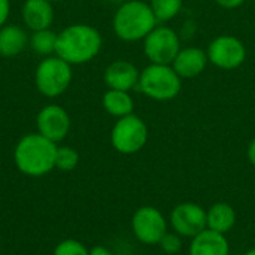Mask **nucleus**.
I'll use <instances>...</instances> for the list:
<instances>
[{
  "label": "nucleus",
  "mask_w": 255,
  "mask_h": 255,
  "mask_svg": "<svg viewBox=\"0 0 255 255\" xmlns=\"http://www.w3.org/2000/svg\"><path fill=\"white\" fill-rule=\"evenodd\" d=\"M103 45L100 31L90 24H70L57 36L55 55L70 66L85 64L94 60Z\"/></svg>",
  "instance_id": "1"
},
{
  "label": "nucleus",
  "mask_w": 255,
  "mask_h": 255,
  "mask_svg": "<svg viewBox=\"0 0 255 255\" xmlns=\"http://www.w3.org/2000/svg\"><path fill=\"white\" fill-rule=\"evenodd\" d=\"M58 145L39 133L22 136L15 149L13 161L16 169L25 176L40 178L55 169V155Z\"/></svg>",
  "instance_id": "2"
},
{
  "label": "nucleus",
  "mask_w": 255,
  "mask_h": 255,
  "mask_svg": "<svg viewBox=\"0 0 255 255\" xmlns=\"http://www.w3.org/2000/svg\"><path fill=\"white\" fill-rule=\"evenodd\" d=\"M157 24L158 21L149 3L143 0H127L121 3L112 18L114 33L124 42L143 40Z\"/></svg>",
  "instance_id": "3"
},
{
  "label": "nucleus",
  "mask_w": 255,
  "mask_h": 255,
  "mask_svg": "<svg viewBox=\"0 0 255 255\" xmlns=\"http://www.w3.org/2000/svg\"><path fill=\"white\" fill-rule=\"evenodd\" d=\"M137 88L152 100L169 102L181 93L182 78L175 72L172 64L151 63L140 70Z\"/></svg>",
  "instance_id": "4"
},
{
  "label": "nucleus",
  "mask_w": 255,
  "mask_h": 255,
  "mask_svg": "<svg viewBox=\"0 0 255 255\" xmlns=\"http://www.w3.org/2000/svg\"><path fill=\"white\" fill-rule=\"evenodd\" d=\"M72 66L58 55L45 57L34 70L36 88L48 99H55L64 94L72 84Z\"/></svg>",
  "instance_id": "5"
},
{
  "label": "nucleus",
  "mask_w": 255,
  "mask_h": 255,
  "mask_svg": "<svg viewBox=\"0 0 255 255\" xmlns=\"http://www.w3.org/2000/svg\"><path fill=\"white\" fill-rule=\"evenodd\" d=\"M148 142V126L145 121L130 114L118 118L111 131V143L115 151L124 155L139 152Z\"/></svg>",
  "instance_id": "6"
},
{
  "label": "nucleus",
  "mask_w": 255,
  "mask_h": 255,
  "mask_svg": "<svg viewBox=\"0 0 255 255\" xmlns=\"http://www.w3.org/2000/svg\"><path fill=\"white\" fill-rule=\"evenodd\" d=\"M179 51L181 39L172 27L157 25L143 39V52L151 63L172 64Z\"/></svg>",
  "instance_id": "7"
},
{
  "label": "nucleus",
  "mask_w": 255,
  "mask_h": 255,
  "mask_svg": "<svg viewBox=\"0 0 255 255\" xmlns=\"http://www.w3.org/2000/svg\"><path fill=\"white\" fill-rule=\"evenodd\" d=\"M131 230L134 238L143 245H158L169 232L164 215L154 206H142L133 214Z\"/></svg>",
  "instance_id": "8"
},
{
  "label": "nucleus",
  "mask_w": 255,
  "mask_h": 255,
  "mask_svg": "<svg viewBox=\"0 0 255 255\" xmlns=\"http://www.w3.org/2000/svg\"><path fill=\"white\" fill-rule=\"evenodd\" d=\"M206 54L209 63L214 66L224 70H232L244 64L247 58V48L239 37L232 34H221L209 43Z\"/></svg>",
  "instance_id": "9"
},
{
  "label": "nucleus",
  "mask_w": 255,
  "mask_h": 255,
  "mask_svg": "<svg viewBox=\"0 0 255 255\" xmlns=\"http://www.w3.org/2000/svg\"><path fill=\"white\" fill-rule=\"evenodd\" d=\"M169 221L172 230L181 238L193 239L194 236L208 229L206 211L200 205L191 202L179 203L178 206H175L170 212Z\"/></svg>",
  "instance_id": "10"
},
{
  "label": "nucleus",
  "mask_w": 255,
  "mask_h": 255,
  "mask_svg": "<svg viewBox=\"0 0 255 255\" xmlns=\"http://www.w3.org/2000/svg\"><path fill=\"white\" fill-rule=\"evenodd\" d=\"M70 126V115L60 105H46L36 117L37 133L54 143H60L67 137Z\"/></svg>",
  "instance_id": "11"
},
{
  "label": "nucleus",
  "mask_w": 255,
  "mask_h": 255,
  "mask_svg": "<svg viewBox=\"0 0 255 255\" xmlns=\"http://www.w3.org/2000/svg\"><path fill=\"white\" fill-rule=\"evenodd\" d=\"M139 75L140 70L131 61L117 60L105 69L103 79L109 90L130 91L137 87Z\"/></svg>",
  "instance_id": "12"
},
{
  "label": "nucleus",
  "mask_w": 255,
  "mask_h": 255,
  "mask_svg": "<svg viewBox=\"0 0 255 255\" xmlns=\"http://www.w3.org/2000/svg\"><path fill=\"white\" fill-rule=\"evenodd\" d=\"M208 63L209 58L205 49L197 46H187L181 48V51L172 63V67L182 79H191L202 75Z\"/></svg>",
  "instance_id": "13"
},
{
  "label": "nucleus",
  "mask_w": 255,
  "mask_h": 255,
  "mask_svg": "<svg viewBox=\"0 0 255 255\" xmlns=\"http://www.w3.org/2000/svg\"><path fill=\"white\" fill-rule=\"evenodd\" d=\"M21 18L31 31L51 28L54 22V7L49 0H24Z\"/></svg>",
  "instance_id": "14"
},
{
  "label": "nucleus",
  "mask_w": 255,
  "mask_h": 255,
  "mask_svg": "<svg viewBox=\"0 0 255 255\" xmlns=\"http://www.w3.org/2000/svg\"><path fill=\"white\" fill-rule=\"evenodd\" d=\"M188 255H230V245L226 235L206 229L191 239Z\"/></svg>",
  "instance_id": "15"
},
{
  "label": "nucleus",
  "mask_w": 255,
  "mask_h": 255,
  "mask_svg": "<svg viewBox=\"0 0 255 255\" xmlns=\"http://www.w3.org/2000/svg\"><path fill=\"white\" fill-rule=\"evenodd\" d=\"M28 45V34L15 24H4L0 27V55L12 58L19 55Z\"/></svg>",
  "instance_id": "16"
},
{
  "label": "nucleus",
  "mask_w": 255,
  "mask_h": 255,
  "mask_svg": "<svg viewBox=\"0 0 255 255\" xmlns=\"http://www.w3.org/2000/svg\"><path fill=\"white\" fill-rule=\"evenodd\" d=\"M208 229L221 235H227L236 224V212L232 205L220 202L206 211Z\"/></svg>",
  "instance_id": "17"
},
{
  "label": "nucleus",
  "mask_w": 255,
  "mask_h": 255,
  "mask_svg": "<svg viewBox=\"0 0 255 255\" xmlns=\"http://www.w3.org/2000/svg\"><path fill=\"white\" fill-rule=\"evenodd\" d=\"M102 105L105 111L115 117V118H123L130 114H133L134 109V102L133 97L130 96L128 91H121V90H109L103 94Z\"/></svg>",
  "instance_id": "18"
},
{
  "label": "nucleus",
  "mask_w": 255,
  "mask_h": 255,
  "mask_svg": "<svg viewBox=\"0 0 255 255\" xmlns=\"http://www.w3.org/2000/svg\"><path fill=\"white\" fill-rule=\"evenodd\" d=\"M57 36H58V33H55L51 28L31 31V34L28 36V45L36 54L49 57V55L55 54Z\"/></svg>",
  "instance_id": "19"
},
{
  "label": "nucleus",
  "mask_w": 255,
  "mask_h": 255,
  "mask_svg": "<svg viewBox=\"0 0 255 255\" xmlns=\"http://www.w3.org/2000/svg\"><path fill=\"white\" fill-rule=\"evenodd\" d=\"M184 0H151L149 6L158 22L172 21L181 12Z\"/></svg>",
  "instance_id": "20"
},
{
  "label": "nucleus",
  "mask_w": 255,
  "mask_h": 255,
  "mask_svg": "<svg viewBox=\"0 0 255 255\" xmlns=\"http://www.w3.org/2000/svg\"><path fill=\"white\" fill-rule=\"evenodd\" d=\"M79 164V154L70 146H58L55 155V169L61 172H70Z\"/></svg>",
  "instance_id": "21"
},
{
  "label": "nucleus",
  "mask_w": 255,
  "mask_h": 255,
  "mask_svg": "<svg viewBox=\"0 0 255 255\" xmlns=\"http://www.w3.org/2000/svg\"><path fill=\"white\" fill-rule=\"evenodd\" d=\"M52 255H90V250L76 239H64L54 248Z\"/></svg>",
  "instance_id": "22"
},
{
  "label": "nucleus",
  "mask_w": 255,
  "mask_h": 255,
  "mask_svg": "<svg viewBox=\"0 0 255 255\" xmlns=\"http://www.w3.org/2000/svg\"><path fill=\"white\" fill-rule=\"evenodd\" d=\"M160 248L169 255L178 254L181 250H182V238L178 235V233H172V232H167L163 239L160 241Z\"/></svg>",
  "instance_id": "23"
},
{
  "label": "nucleus",
  "mask_w": 255,
  "mask_h": 255,
  "mask_svg": "<svg viewBox=\"0 0 255 255\" xmlns=\"http://www.w3.org/2000/svg\"><path fill=\"white\" fill-rule=\"evenodd\" d=\"M10 15V0H0V27L7 24Z\"/></svg>",
  "instance_id": "24"
},
{
  "label": "nucleus",
  "mask_w": 255,
  "mask_h": 255,
  "mask_svg": "<svg viewBox=\"0 0 255 255\" xmlns=\"http://www.w3.org/2000/svg\"><path fill=\"white\" fill-rule=\"evenodd\" d=\"M217 4H220L224 9H236L245 3V0H215Z\"/></svg>",
  "instance_id": "25"
},
{
  "label": "nucleus",
  "mask_w": 255,
  "mask_h": 255,
  "mask_svg": "<svg viewBox=\"0 0 255 255\" xmlns=\"http://www.w3.org/2000/svg\"><path fill=\"white\" fill-rule=\"evenodd\" d=\"M247 155H248V160H250V163L255 166V137L250 142V145H248V151H247Z\"/></svg>",
  "instance_id": "26"
},
{
  "label": "nucleus",
  "mask_w": 255,
  "mask_h": 255,
  "mask_svg": "<svg viewBox=\"0 0 255 255\" xmlns=\"http://www.w3.org/2000/svg\"><path fill=\"white\" fill-rule=\"evenodd\" d=\"M90 255H114L108 248H105V247H94V248H91L90 250Z\"/></svg>",
  "instance_id": "27"
},
{
  "label": "nucleus",
  "mask_w": 255,
  "mask_h": 255,
  "mask_svg": "<svg viewBox=\"0 0 255 255\" xmlns=\"http://www.w3.org/2000/svg\"><path fill=\"white\" fill-rule=\"evenodd\" d=\"M106 1H109V3H114V4H121V3H124V1H127V0H106Z\"/></svg>",
  "instance_id": "28"
},
{
  "label": "nucleus",
  "mask_w": 255,
  "mask_h": 255,
  "mask_svg": "<svg viewBox=\"0 0 255 255\" xmlns=\"http://www.w3.org/2000/svg\"><path fill=\"white\" fill-rule=\"evenodd\" d=\"M245 255H255V248H253V250H250V251H248V253H247V254Z\"/></svg>",
  "instance_id": "29"
},
{
  "label": "nucleus",
  "mask_w": 255,
  "mask_h": 255,
  "mask_svg": "<svg viewBox=\"0 0 255 255\" xmlns=\"http://www.w3.org/2000/svg\"><path fill=\"white\" fill-rule=\"evenodd\" d=\"M51 3H55V1H63V0H49Z\"/></svg>",
  "instance_id": "30"
}]
</instances>
